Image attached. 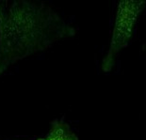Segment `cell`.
Wrapping results in <instances>:
<instances>
[{
  "label": "cell",
  "mask_w": 146,
  "mask_h": 140,
  "mask_svg": "<svg viewBox=\"0 0 146 140\" xmlns=\"http://www.w3.org/2000/svg\"><path fill=\"white\" fill-rule=\"evenodd\" d=\"M74 34V27L44 5L14 1L7 11L0 2V74L20 58Z\"/></svg>",
  "instance_id": "1"
},
{
  "label": "cell",
  "mask_w": 146,
  "mask_h": 140,
  "mask_svg": "<svg viewBox=\"0 0 146 140\" xmlns=\"http://www.w3.org/2000/svg\"><path fill=\"white\" fill-rule=\"evenodd\" d=\"M144 6L145 1L126 0L119 2L110 47L102 62V70L104 71L112 70L117 53L128 45L137 19L144 9Z\"/></svg>",
  "instance_id": "2"
},
{
  "label": "cell",
  "mask_w": 146,
  "mask_h": 140,
  "mask_svg": "<svg viewBox=\"0 0 146 140\" xmlns=\"http://www.w3.org/2000/svg\"><path fill=\"white\" fill-rule=\"evenodd\" d=\"M38 140H78V138L70 130L68 124L62 121L54 120L48 135L45 138H40Z\"/></svg>",
  "instance_id": "3"
}]
</instances>
